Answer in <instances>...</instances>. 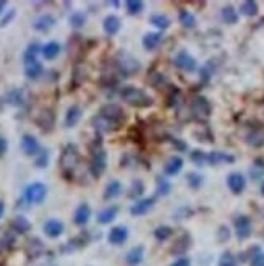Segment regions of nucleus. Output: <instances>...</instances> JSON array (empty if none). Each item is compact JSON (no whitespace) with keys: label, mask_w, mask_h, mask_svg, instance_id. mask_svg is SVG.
Instances as JSON below:
<instances>
[{"label":"nucleus","mask_w":264,"mask_h":266,"mask_svg":"<svg viewBox=\"0 0 264 266\" xmlns=\"http://www.w3.org/2000/svg\"><path fill=\"white\" fill-rule=\"evenodd\" d=\"M128 239V229L125 226H115L110 229L109 236H107V240L112 245H123Z\"/></svg>","instance_id":"2eb2a0df"},{"label":"nucleus","mask_w":264,"mask_h":266,"mask_svg":"<svg viewBox=\"0 0 264 266\" xmlns=\"http://www.w3.org/2000/svg\"><path fill=\"white\" fill-rule=\"evenodd\" d=\"M120 28H122V23L117 15H107L102 21V29L107 36H115L120 31Z\"/></svg>","instance_id":"a211bd4d"},{"label":"nucleus","mask_w":264,"mask_h":266,"mask_svg":"<svg viewBox=\"0 0 264 266\" xmlns=\"http://www.w3.org/2000/svg\"><path fill=\"white\" fill-rule=\"evenodd\" d=\"M91 218V208L88 203H81L77 210H75V214H73V222L77 224V226H85L88 224Z\"/></svg>","instance_id":"b1692460"},{"label":"nucleus","mask_w":264,"mask_h":266,"mask_svg":"<svg viewBox=\"0 0 264 266\" xmlns=\"http://www.w3.org/2000/svg\"><path fill=\"white\" fill-rule=\"evenodd\" d=\"M188 247H190V236L183 234L175 242V245L172 247V253H174V255H183L188 250Z\"/></svg>","instance_id":"72a5a7b5"},{"label":"nucleus","mask_w":264,"mask_h":266,"mask_svg":"<svg viewBox=\"0 0 264 266\" xmlns=\"http://www.w3.org/2000/svg\"><path fill=\"white\" fill-rule=\"evenodd\" d=\"M172 236V229L169 226H159L158 229L154 230V237L159 240V242H164Z\"/></svg>","instance_id":"79ce46f5"},{"label":"nucleus","mask_w":264,"mask_h":266,"mask_svg":"<svg viewBox=\"0 0 264 266\" xmlns=\"http://www.w3.org/2000/svg\"><path fill=\"white\" fill-rule=\"evenodd\" d=\"M125 8H127V13L135 16V15H139L143 10H144V4L141 0H127L125 2Z\"/></svg>","instance_id":"c9c22d12"},{"label":"nucleus","mask_w":264,"mask_h":266,"mask_svg":"<svg viewBox=\"0 0 264 266\" xmlns=\"http://www.w3.org/2000/svg\"><path fill=\"white\" fill-rule=\"evenodd\" d=\"M36 123H37V127L41 130L51 131L54 128V125H55V114H54V111L52 109H43L37 114Z\"/></svg>","instance_id":"9b49d317"},{"label":"nucleus","mask_w":264,"mask_h":266,"mask_svg":"<svg viewBox=\"0 0 264 266\" xmlns=\"http://www.w3.org/2000/svg\"><path fill=\"white\" fill-rule=\"evenodd\" d=\"M99 114L104 115L105 119H109V120H112L115 123H119V125H123V122L127 120L125 111H123L119 104H114V103L104 104L101 107V111H99Z\"/></svg>","instance_id":"423d86ee"},{"label":"nucleus","mask_w":264,"mask_h":266,"mask_svg":"<svg viewBox=\"0 0 264 266\" xmlns=\"http://www.w3.org/2000/svg\"><path fill=\"white\" fill-rule=\"evenodd\" d=\"M246 141L251 145V146H262L264 145V131L258 130V131H254V133H250L248 137H246Z\"/></svg>","instance_id":"ea45409f"},{"label":"nucleus","mask_w":264,"mask_h":266,"mask_svg":"<svg viewBox=\"0 0 264 266\" xmlns=\"http://www.w3.org/2000/svg\"><path fill=\"white\" fill-rule=\"evenodd\" d=\"M115 66H117V72L123 75V77H131V75H135L141 69V63H139L133 55L122 52L117 59H115Z\"/></svg>","instance_id":"20e7f679"},{"label":"nucleus","mask_w":264,"mask_h":266,"mask_svg":"<svg viewBox=\"0 0 264 266\" xmlns=\"http://www.w3.org/2000/svg\"><path fill=\"white\" fill-rule=\"evenodd\" d=\"M149 21H151L153 26H156V28L161 29V31L169 29L170 24H172L170 18H169L167 15H164V13H154V15H151L149 16Z\"/></svg>","instance_id":"2f4dec72"},{"label":"nucleus","mask_w":264,"mask_h":266,"mask_svg":"<svg viewBox=\"0 0 264 266\" xmlns=\"http://www.w3.org/2000/svg\"><path fill=\"white\" fill-rule=\"evenodd\" d=\"M220 16H222V21L227 23V24H235V23H238V13H237L235 8L230 7V5H227V7L222 8Z\"/></svg>","instance_id":"473e14b6"},{"label":"nucleus","mask_w":264,"mask_h":266,"mask_svg":"<svg viewBox=\"0 0 264 266\" xmlns=\"http://www.w3.org/2000/svg\"><path fill=\"white\" fill-rule=\"evenodd\" d=\"M206 156H208V153L195 149V151L190 154V159H192V162H195L196 165H204V164H208L206 162Z\"/></svg>","instance_id":"c03bdc74"},{"label":"nucleus","mask_w":264,"mask_h":266,"mask_svg":"<svg viewBox=\"0 0 264 266\" xmlns=\"http://www.w3.org/2000/svg\"><path fill=\"white\" fill-rule=\"evenodd\" d=\"M123 193V185L119 180H110L104 190V200H115Z\"/></svg>","instance_id":"a878e982"},{"label":"nucleus","mask_w":264,"mask_h":266,"mask_svg":"<svg viewBox=\"0 0 264 266\" xmlns=\"http://www.w3.org/2000/svg\"><path fill=\"white\" fill-rule=\"evenodd\" d=\"M227 185H229L230 192H232V193L240 195V193H243V190L246 187V179L243 177V174H240V172H232L227 177Z\"/></svg>","instance_id":"f8f14e48"},{"label":"nucleus","mask_w":264,"mask_h":266,"mask_svg":"<svg viewBox=\"0 0 264 266\" xmlns=\"http://www.w3.org/2000/svg\"><path fill=\"white\" fill-rule=\"evenodd\" d=\"M120 99L125 101L131 107H138V109H144V107H151L154 104L153 96H149L144 89L136 88V86H123L120 89Z\"/></svg>","instance_id":"f257e3e1"},{"label":"nucleus","mask_w":264,"mask_h":266,"mask_svg":"<svg viewBox=\"0 0 264 266\" xmlns=\"http://www.w3.org/2000/svg\"><path fill=\"white\" fill-rule=\"evenodd\" d=\"M119 214V208L117 206H107L102 211H99L97 214V222L99 224H110Z\"/></svg>","instance_id":"cd10ccee"},{"label":"nucleus","mask_w":264,"mask_h":266,"mask_svg":"<svg viewBox=\"0 0 264 266\" xmlns=\"http://www.w3.org/2000/svg\"><path fill=\"white\" fill-rule=\"evenodd\" d=\"M43 73H44V66L39 60L24 65V75H26L29 80H39L41 77H43Z\"/></svg>","instance_id":"bb28decb"},{"label":"nucleus","mask_w":264,"mask_h":266,"mask_svg":"<svg viewBox=\"0 0 264 266\" xmlns=\"http://www.w3.org/2000/svg\"><path fill=\"white\" fill-rule=\"evenodd\" d=\"M107 169V153L102 148L101 135L97 133L94 138V145L91 146V161H89V172L94 179H99Z\"/></svg>","instance_id":"7ed1b4c3"},{"label":"nucleus","mask_w":264,"mask_h":266,"mask_svg":"<svg viewBox=\"0 0 264 266\" xmlns=\"http://www.w3.org/2000/svg\"><path fill=\"white\" fill-rule=\"evenodd\" d=\"M258 10H259L258 4L253 2V0H246V2H243L240 5V12L245 16H256L258 15Z\"/></svg>","instance_id":"e433bc0d"},{"label":"nucleus","mask_w":264,"mask_h":266,"mask_svg":"<svg viewBox=\"0 0 264 266\" xmlns=\"http://www.w3.org/2000/svg\"><path fill=\"white\" fill-rule=\"evenodd\" d=\"M60 51H62V47H60V44L59 43H55V41H51V43H47V44H44L43 46V57L46 60H54V59H57V55L60 54Z\"/></svg>","instance_id":"7c9ffc66"},{"label":"nucleus","mask_w":264,"mask_h":266,"mask_svg":"<svg viewBox=\"0 0 264 266\" xmlns=\"http://www.w3.org/2000/svg\"><path fill=\"white\" fill-rule=\"evenodd\" d=\"M174 63H175L177 69L183 70V72H188V73L195 72V70H196V66H198L196 59H195L193 55H190L186 51H180V52L175 55Z\"/></svg>","instance_id":"0eeeda50"},{"label":"nucleus","mask_w":264,"mask_h":266,"mask_svg":"<svg viewBox=\"0 0 264 266\" xmlns=\"http://www.w3.org/2000/svg\"><path fill=\"white\" fill-rule=\"evenodd\" d=\"M170 143L172 145H174L177 149H180V151H185V149H186V145L183 143V141H181V140H178V138H174V137H170Z\"/></svg>","instance_id":"3c124183"},{"label":"nucleus","mask_w":264,"mask_h":266,"mask_svg":"<svg viewBox=\"0 0 264 266\" xmlns=\"http://www.w3.org/2000/svg\"><path fill=\"white\" fill-rule=\"evenodd\" d=\"M183 169V159L180 156H172L169 157V161L164 165V174L169 177H174L177 174H180V171Z\"/></svg>","instance_id":"5701e85b"},{"label":"nucleus","mask_w":264,"mask_h":266,"mask_svg":"<svg viewBox=\"0 0 264 266\" xmlns=\"http://www.w3.org/2000/svg\"><path fill=\"white\" fill-rule=\"evenodd\" d=\"M47 196V187L43 182H32L24 188V200L29 205H41Z\"/></svg>","instance_id":"39448f33"},{"label":"nucleus","mask_w":264,"mask_h":266,"mask_svg":"<svg viewBox=\"0 0 264 266\" xmlns=\"http://www.w3.org/2000/svg\"><path fill=\"white\" fill-rule=\"evenodd\" d=\"M43 52V46L37 44V43H32L26 47V51L23 54V60L24 65L26 63H32V62H37V55Z\"/></svg>","instance_id":"c85d7f7f"},{"label":"nucleus","mask_w":264,"mask_h":266,"mask_svg":"<svg viewBox=\"0 0 264 266\" xmlns=\"http://www.w3.org/2000/svg\"><path fill=\"white\" fill-rule=\"evenodd\" d=\"M211 111H212V107H211L209 101L206 97H203V96L193 97V101H192V112L195 115H198V117H209Z\"/></svg>","instance_id":"1a4fd4ad"},{"label":"nucleus","mask_w":264,"mask_h":266,"mask_svg":"<svg viewBox=\"0 0 264 266\" xmlns=\"http://www.w3.org/2000/svg\"><path fill=\"white\" fill-rule=\"evenodd\" d=\"M156 205V198H143V200H138V202L130 208V213L133 216H144L149 213Z\"/></svg>","instance_id":"ddd939ff"},{"label":"nucleus","mask_w":264,"mask_h":266,"mask_svg":"<svg viewBox=\"0 0 264 266\" xmlns=\"http://www.w3.org/2000/svg\"><path fill=\"white\" fill-rule=\"evenodd\" d=\"M5 99H7V104L15 106V107H21V106L26 104V101H28V93L24 89H21V88H16V89L8 91Z\"/></svg>","instance_id":"4468645a"},{"label":"nucleus","mask_w":264,"mask_h":266,"mask_svg":"<svg viewBox=\"0 0 264 266\" xmlns=\"http://www.w3.org/2000/svg\"><path fill=\"white\" fill-rule=\"evenodd\" d=\"M10 226L15 234H26V232L31 230V222L24 218V216H16Z\"/></svg>","instance_id":"c756f323"},{"label":"nucleus","mask_w":264,"mask_h":266,"mask_svg":"<svg viewBox=\"0 0 264 266\" xmlns=\"http://www.w3.org/2000/svg\"><path fill=\"white\" fill-rule=\"evenodd\" d=\"M251 219L248 218V216H238V218L235 219V234L237 237L240 240H245L248 239L251 236Z\"/></svg>","instance_id":"9d476101"},{"label":"nucleus","mask_w":264,"mask_h":266,"mask_svg":"<svg viewBox=\"0 0 264 266\" xmlns=\"http://www.w3.org/2000/svg\"><path fill=\"white\" fill-rule=\"evenodd\" d=\"M217 266H238L237 264V258H235V255L232 252H224L220 255V258H219V264Z\"/></svg>","instance_id":"a19ab883"},{"label":"nucleus","mask_w":264,"mask_h":266,"mask_svg":"<svg viewBox=\"0 0 264 266\" xmlns=\"http://www.w3.org/2000/svg\"><path fill=\"white\" fill-rule=\"evenodd\" d=\"M261 195L264 196V182H262V184H261Z\"/></svg>","instance_id":"bf43d9fd"},{"label":"nucleus","mask_w":264,"mask_h":266,"mask_svg":"<svg viewBox=\"0 0 264 266\" xmlns=\"http://www.w3.org/2000/svg\"><path fill=\"white\" fill-rule=\"evenodd\" d=\"M5 7H7V2H4V0H0V13H2L5 10Z\"/></svg>","instance_id":"13d9d810"},{"label":"nucleus","mask_w":264,"mask_h":266,"mask_svg":"<svg viewBox=\"0 0 264 266\" xmlns=\"http://www.w3.org/2000/svg\"><path fill=\"white\" fill-rule=\"evenodd\" d=\"M47 164H49V151L41 149V153L34 157V165L39 169H44L47 168Z\"/></svg>","instance_id":"37998d69"},{"label":"nucleus","mask_w":264,"mask_h":266,"mask_svg":"<svg viewBox=\"0 0 264 266\" xmlns=\"http://www.w3.org/2000/svg\"><path fill=\"white\" fill-rule=\"evenodd\" d=\"M15 242V237L10 236V234H7L2 240H0V248H10Z\"/></svg>","instance_id":"8fccbe9b"},{"label":"nucleus","mask_w":264,"mask_h":266,"mask_svg":"<svg viewBox=\"0 0 264 266\" xmlns=\"http://www.w3.org/2000/svg\"><path fill=\"white\" fill-rule=\"evenodd\" d=\"M164 39V35L161 31H154V32H146L143 36V47L146 51H156Z\"/></svg>","instance_id":"412c9836"},{"label":"nucleus","mask_w":264,"mask_h":266,"mask_svg":"<svg viewBox=\"0 0 264 266\" xmlns=\"http://www.w3.org/2000/svg\"><path fill=\"white\" fill-rule=\"evenodd\" d=\"M178 20H180L181 26H183V28H195L196 26V18H195V15L190 10H180Z\"/></svg>","instance_id":"f704fd0d"},{"label":"nucleus","mask_w":264,"mask_h":266,"mask_svg":"<svg viewBox=\"0 0 264 266\" xmlns=\"http://www.w3.org/2000/svg\"><path fill=\"white\" fill-rule=\"evenodd\" d=\"M230 237V232H229V229L225 227V226H222L220 229H219V240L220 242H225V240Z\"/></svg>","instance_id":"603ef678"},{"label":"nucleus","mask_w":264,"mask_h":266,"mask_svg":"<svg viewBox=\"0 0 264 266\" xmlns=\"http://www.w3.org/2000/svg\"><path fill=\"white\" fill-rule=\"evenodd\" d=\"M170 182L167 179H162L159 177L158 179V195L162 196V195H169L170 193Z\"/></svg>","instance_id":"49530a36"},{"label":"nucleus","mask_w":264,"mask_h":266,"mask_svg":"<svg viewBox=\"0 0 264 266\" xmlns=\"http://www.w3.org/2000/svg\"><path fill=\"white\" fill-rule=\"evenodd\" d=\"M186 179H188V185L195 190H198L203 185V176H200V174H196V172H190Z\"/></svg>","instance_id":"a18cd8bd"},{"label":"nucleus","mask_w":264,"mask_h":266,"mask_svg":"<svg viewBox=\"0 0 264 266\" xmlns=\"http://www.w3.org/2000/svg\"><path fill=\"white\" fill-rule=\"evenodd\" d=\"M63 230H65V226L59 219H49L44 222V232H46V236L51 237V239L60 237L63 234Z\"/></svg>","instance_id":"aec40b11"},{"label":"nucleus","mask_w":264,"mask_h":266,"mask_svg":"<svg viewBox=\"0 0 264 266\" xmlns=\"http://www.w3.org/2000/svg\"><path fill=\"white\" fill-rule=\"evenodd\" d=\"M86 24V15L81 13V12H75L70 15V26L75 28V29H80L83 28Z\"/></svg>","instance_id":"58836bf2"},{"label":"nucleus","mask_w":264,"mask_h":266,"mask_svg":"<svg viewBox=\"0 0 264 266\" xmlns=\"http://www.w3.org/2000/svg\"><path fill=\"white\" fill-rule=\"evenodd\" d=\"M144 193V184L141 180H133L131 182V185L128 188V198H133L136 200L138 196H141Z\"/></svg>","instance_id":"4c0bfd02"},{"label":"nucleus","mask_w":264,"mask_h":266,"mask_svg":"<svg viewBox=\"0 0 264 266\" xmlns=\"http://www.w3.org/2000/svg\"><path fill=\"white\" fill-rule=\"evenodd\" d=\"M172 266H192V263H190V260L188 258H178V260H175L174 263H172Z\"/></svg>","instance_id":"5fc2aeb1"},{"label":"nucleus","mask_w":264,"mask_h":266,"mask_svg":"<svg viewBox=\"0 0 264 266\" xmlns=\"http://www.w3.org/2000/svg\"><path fill=\"white\" fill-rule=\"evenodd\" d=\"M54 26H55V18L49 13L37 16V18L34 20V23H32V28H34L36 31H39V32H47V31H51Z\"/></svg>","instance_id":"6ab92c4d"},{"label":"nucleus","mask_w":264,"mask_h":266,"mask_svg":"<svg viewBox=\"0 0 264 266\" xmlns=\"http://www.w3.org/2000/svg\"><path fill=\"white\" fill-rule=\"evenodd\" d=\"M91 123H93V127L97 133H112L115 130H119L122 125H119V123H115L109 119H105L104 115L97 114L96 117H93V120H91Z\"/></svg>","instance_id":"6e6552de"},{"label":"nucleus","mask_w":264,"mask_h":266,"mask_svg":"<svg viewBox=\"0 0 264 266\" xmlns=\"http://www.w3.org/2000/svg\"><path fill=\"white\" fill-rule=\"evenodd\" d=\"M251 266H264V252H261L259 248H254V253L250 258Z\"/></svg>","instance_id":"de8ad7c7"},{"label":"nucleus","mask_w":264,"mask_h":266,"mask_svg":"<svg viewBox=\"0 0 264 266\" xmlns=\"http://www.w3.org/2000/svg\"><path fill=\"white\" fill-rule=\"evenodd\" d=\"M21 149L26 156H37L41 153V146L39 141L32 137V135H23L21 138Z\"/></svg>","instance_id":"dca6fc26"},{"label":"nucleus","mask_w":264,"mask_h":266,"mask_svg":"<svg viewBox=\"0 0 264 266\" xmlns=\"http://www.w3.org/2000/svg\"><path fill=\"white\" fill-rule=\"evenodd\" d=\"M206 162L211 165H219V164H232L235 162V157L224 151H211L206 156Z\"/></svg>","instance_id":"f3484780"},{"label":"nucleus","mask_w":264,"mask_h":266,"mask_svg":"<svg viewBox=\"0 0 264 266\" xmlns=\"http://www.w3.org/2000/svg\"><path fill=\"white\" fill-rule=\"evenodd\" d=\"M15 18V10H10V12H8V15L5 16V18L2 20V21H0V28H4V26H7V24L8 23H10L12 20Z\"/></svg>","instance_id":"864d4df0"},{"label":"nucleus","mask_w":264,"mask_h":266,"mask_svg":"<svg viewBox=\"0 0 264 266\" xmlns=\"http://www.w3.org/2000/svg\"><path fill=\"white\" fill-rule=\"evenodd\" d=\"M81 114H83V111H81V107L78 104L70 106L67 109V114H65V127L71 128L78 125V122L81 120Z\"/></svg>","instance_id":"4be33fe9"},{"label":"nucleus","mask_w":264,"mask_h":266,"mask_svg":"<svg viewBox=\"0 0 264 266\" xmlns=\"http://www.w3.org/2000/svg\"><path fill=\"white\" fill-rule=\"evenodd\" d=\"M180 101H181V93L178 89H172V93L169 94V106L175 107L180 104Z\"/></svg>","instance_id":"09e8293b"},{"label":"nucleus","mask_w":264,"mask_h":266,"mask_svg":"<svg viewBox=\"0 0 264 266\" xmlns=\"http://www.w3.org/2000/svg\"><path fill=\"white\" fill-rule=\"evenodd\" d=\"M4 213H5V203L2 202V200H0V219H2Z\"/></svg>","instance_id":"4d7b16f0"},{"label":"nucleus","mask_w":264,"mask_h":266,"mask_svg":"<svg viewBox=\"0 0 264 266\" xmlns=\"http://www.w3.org/2000/svg\"><path fill=\"white\" fill-rule=\"evenodd\" d=\"M143 258H144V247H143V245H138V247H133V248H131V250L127 253L125 261H127V264H130V266H138L139 263L143 261Z\"/></svg>","instance_id":"393cba45"},{"label":"nucleus","mask_w":264,"mask_h":266,"mask_svg":"<svg viewBox=\"0 0 264 266\" xmlns=\"http://www.w3.org/2000/svg\"><path fill=\"white\" fill-rule=\"evenodd\" d=\"M80 161H81V154H80L78 146L73 143L65 145V148L62 149L59 164H60V171L63 174V177L67 180L73 179V172H75L80 165Z\"/></svg>","instance_id":"f03ea898"},{"label":"nucleus","mask_w":264,"mask_h":266,"mask_svg":"<svg viewBox=\"0 0 264 266\" xmlns=\"http://www.w3.org/2000/svg\"><path fill=\"white\" fill-rule=\"evenodd\" d=\"M7 148H8V143L4 137H0V157H2L5 153H7Z\"/></svg>","instance_id":"6e6d98bb"}]
</instances>
